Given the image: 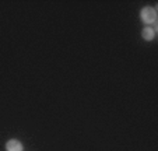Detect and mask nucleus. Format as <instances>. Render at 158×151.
Masks as SVG:
<instances>
[{
    "instance_id": "nucleus-2",
    "label": "nucleus",
    "mask_w": 158,
    "mask_h": 151,
    "mask_svg": "<svg viewBox=\"0 0 158 151\" xmlns=\"http://www.w3.org/2000/svg\"><path fill=\"white\" fill-rule=\"evenodd\" d=\"M6 151H24V144L17 139H10L6 143Z\"/></svg>"
},
{
    "instance_id": "nucleus-3",
    "label": "nucleus",
    "mask_w": 158,
    "mask_h": 151,
    "mask_svg": "<svg viewBox=\"0 0 158 151\" xmlns=\"http://www.w3.org/2000/svg\"><path fill=\"white\" fill-rule=\"evenodd\" d=\"M155 30L151 27V25H146V27L141 30V36H143V39L144 41H147V42H151V41H154L155 39Z\"/></svg>"
},
{
    "instance_id": "nucleus-1",
    "label": "nucleus",
    "mask_w": 158,
    "mask_h": 151,
    "mask_svg": "<svg viewBox=\"0 0 158 151\" xmlns=\"http://www.w3.org/2000/svg\"><path fill=\"white\" fill-rule=\"evenodd\" d=\"M157 17H158V13L154 7L151 6H146L140 10V20L143 21L146 25H151V24L157 23Z\"/></svg>"
}]
</instances>
